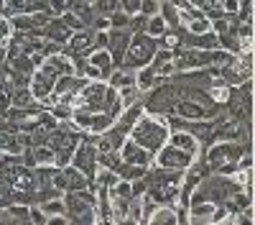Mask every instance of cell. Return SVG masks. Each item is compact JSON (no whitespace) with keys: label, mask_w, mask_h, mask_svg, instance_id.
Returning <instances> with one entry per match:
<instances>
[{"label":"cell","mask_w":255,"mask_h":225,"mask_svg":"<svg viewBox=\"0 0 255 225\" xmlns=\"http://www.w3.org/2000/svg\"><path fill=\"white\" fill-rule=\"evenodd\" d=\"M10 82L8 79H3V82H0V115H3L8 108H10Z\"/></svg>","instance_id":"cell-27"},{"label":"cell","mask_w":255,"mask_h":225,"mask_svg":"<svg viewBox=\"0 0 255 225\" xmlns=\"http://www.w3.org/2000/svg\"><path fill=\"white\" fill-rule=\"evenodd\" d=\"M92 8H95V13H97V15L110 18L115 10H120V0H95Z\"/></svg>","instance_id":"cell-24"},{"label":"cell","mask_w":255,"mask_h":225,"mask_svg":"<svg viewBox=\"0 0 255 225\" xmlns=\"http://www.w3.org/2000/svg\"><path fill=\"white\" fill-rule=\"evenodd\" d=\"M118 95H120L123 108H128V105H133V102H140V100H143V92H140L135 85H125V87H120Z\"/></svg>","instance_id":"cell-22"},{"label":"cell","mask_w":255,"mask_h":225,"mask_svg":"<svg viewBox=\"0 0 255 225\" xmlns=\"http://www.w3.org/2000/svg\"><path fill=\"white\" fill-rule=\"evenodd\" d=\"M168 133H171V128H168V123H166V115L143 113L133 123V128H130V133H128V138H133L135 143H140L143 149L156 154L163 143L168 141Z\"/></svg>","instance_id":"cell-1"},{"label":"cell","mask_w":255,"mask_h":225,"mask_svg":"<svg viewBox=\"0 0 255 225\" xmlns=\"http://www.w3.org/2000/svg\"><path fill=\"white\" fill-rule=\"evenodd\" d=\"M158 51V38L148 36L145 31H135L130 36V44L125 49V56L120 61V67L128 72H135L140 67H148L153 61V54Z\"/></svg>","instance_id":"cell-3"},{"label":"cell","mask_w":255,"mask_h":225,"mask_svg":"<svg viewBox=\"0 0 255 225\" xmlns=\"http://www.w3.org/2000/svg\"><path fill=\"white\" fill-rule=\"evenodd\" d=\"M225 218H227L225 205H217V202H191L189 205V223L212 225V223H222Z\"/></svg>","instance_id":"cell-7"},{"label":"cell","mask_w":255,"mask_h":225,"mask_svg":"<svg viewBox=\"0 0 255 225\" xmlns=\"http://www.w3.org/2000/svg\"><path fill=\"white\" fill-rule=\"evenodd\" d=\"M33 159H36V167H49L54 164V149L41 143V146H33Z\"/></svg>","instance_id":"cell-23"},{"label":"cell","mask_w":255,"mask_h":225,"mask_svg":"<svg viewBox=\"0 0 255 225\" xmlns=\"http://www.w3.org/2000/svg\"><path fill=\"white\" fill-rule=\"evenodd\" d=\"M28 223L33 225H46V213L38 205H28Z\"/></svg>","instance_id":"cell-29"},{"label":"cell","mask_w":255,"mask_h":225,"mask_svg":"<svg viewBox=\"0 0 255 225\" xmlns=\"http://www.w3.org/2000/svg\"><path fill=\"white\" fill-rule=\"evenodd\" d=\"M191 161H194V154L181 151V149L171 146L168 141L153 154V164H156V167H166V169H181L184 172Z\"/></svg>","instance_id":"cell-6"},{"label":"cell","mask_w":255,"mask_h":225,"mask_svg":"<svg viewBox=\"0 0 255 225\" xmlns=\"http://www.w3.org/2000/svg\"><path fill=\"white\" fill-rule=\"evenodd\" d=\"M46 225H69V220H67V215H49Z\"/></svg>","instance_id":"cell-33"},{"label":"cell","mask_w":255,"mask_h":225,"mask_svg":"<svg viewBox=\"0 0 255 225\" xmlns=\"http://www.w3.org/2000/svg\"><path fill=\"white\" fill-rule=\"evenodd\" d=\"M92 38H95V28L84 26L79 31H72L69 41L61 46V54H67L69 59L72 56H87L92 51Z\"/></svg>","instance_id":"cell-8"},{"label":"cell","mask_w":255,"mask_h":225,"mask_svg":"<svg viewBox=\"0 0 255 225\" xmlns=\"http://www.w3.org/2000/svg\"><path fill=\"white\" fill-rule=\"evenodd\" d=\"M36 102L38 100H33L28 87H13L10 90V105L13 108H31V105H36Z\"/></svg>","instance_id":"cell-20"},{"label":"cell","mask_w":255,"mask_h":225,"mask_svg":"<svg viewBox=\"0 0 255 225\" xmlns=\"http://www.w3.org/2000/svg\"><path fill=\"white\" fill-rule=\"evenodd\" d=\"M148 223L151 225H176V208L174 205H156Z\"/></svg>","instance_id":"cell-15"},{"label":"cell","mask_w":255,"mask_h":225,"mask_svg":"<svg viewBox=\"0 0 255 225\" xmlns=\"http://www.w3.org/2000/svg\"><path fill=\"white\" fill-rule=\"evenodd\" d=\"M176 100H179L176 85L168 82V79H163V82H158L156 87H151L143 95V110L151 113V115H168L174 110Z\"/></svg>","instance_id":"cell-4"},{"label":"cell","mask_w":255,"mask_h":225,"mask_svg":"<svg viewBox=\"0 0 255 225\" xmlns=\"http://www.w3.org/2000/svg\"><path fill=\"white\" fill-rule=\"evenodd\" d=\"M72 167H77L84 177L92 182V177H95V172H97V146H95L92 136H84V133H82L77 149H74V154H72Z\"/></svg>","instance_id":"cell-5"},{"label":"cell","mask_w":255,"mask_h":225,"mask_svg":"<svg viewBox=\"0 0 255 225\" xmlns=\"http://www.w3.org/2000/svg\"><path fill=\"white\" fill-rule=\"evenodd\" d=\"M87 61H90L92 67L102 69V74H105V82H108L110 72L115 69V64H113V56H110V51H108V49H92V51L87 54Z\"/></svg>","instance_id":"cell-14"},{"label":"cell","mask_w":255,"mask_h":225,"mask_svg":"<svg viewBox=\"0 0 255 225\" xmlns=\"http://www.w3.org/2000/svg\"><path fill=\"white\" fill-rule=\"evenodd\" d=\"M168 143H171V146H176V149H181V151H189V154H199V141L191 136L189 131H171L168 133Z\"/></svg>","instance_id":"cell-13"},{"label":"cell","mask_w":255,"mask_h":225,"mask_svg":"<svg viewBox=\"0 0 255 225\" xmlns=\"http://www.w3.org/2000/svg\"><path fill=\"white\" fill-rule=\"evenodd\" d=\"M67 10V0H46V13L49 15H61Z\"/></svg>","instance_id":"cell-31"},{"label":"cell","mask_w":255,"mask_h":225,"mask_svg":"<svg viewBox=\"0 0 255 225\" xmlns=\"http://www.w3.org/2000/svg\"><path fill=\"white\" fill-rule=\"evenodd\" d=\"M108 20H110V28H128V23H130V15L123 13V10H115Z\"/></svg>","instance_id":"cell-28"},{"label":"cell","mask_w":255,"mask_h":225,"mask_svg":"<svg viewBox=\"0 0 255 225\" xmlns=\"http://www.w3.org/2000/svg\"><path fill=\"white\" fill-rule=\"evenodd\" d=\"M145 167H135V164H128V161H123L120 159V164L115 167V174H118V179H125V182H135V179H143L145 177Z\"/></svg>","instance_id":"cell-18"},{"label":"cell","mask_w":255,"mask_h":225,"mask_svg":"<svg viewBox=\"0 0 255 225\" xmlns=\"http://www.w3.org/2000/svg\"><path fill=\"white\" fill-rule=\"evenodd\" d=\"M245 154V146L240 141H212L207 146L204 161L212 172L217 174H232L238 169V161Z\"/></svg>","instance_id":"cell-2"},{"label":"cell","mask_w":255,"mask_h":225,"mask_svg":"<svg viewBox=\"0 0 255 225\" xmlns=\"http://www.w3.org/2000/svg\"><path fill=\"white\" fill-rule=\"evenodd\" d=\"M59 18H61L64 23H67V26L72 28V31H79V28H84V23H82V20H79V18H77V15L72 13V10H64V13H61Z\"/></svg>","instance_id":"cell-30"},{"label":"cell","mask_w":255,"mask_h":225,"mask_svg":"<svg viewBox=\"0 0 255 225\" xmlns=\"http://www.w3.org/2000/svg\"><path fill=\"white\" fill-rule=\"evenodd\" d=\"M10 36H13V26H10V18L0 13V46H8Z\"/></svg>","instance_id":"cell-26"},{"label":"cell","mask_w":255,"mask_h":225,"mask_svg":"<svg viewBox=\"0 0 255 225\" xmlns=\"http://www.w3.org/2000/svg\"><path fill=\"white\" fill-rule=\"evenodd\" d=\"M118 154H120L123 161L135 164V167H145V169H148V167H153V154L148 151V149H143L140 143H135L133 138H125Z\"/></svg>","instance_id":"cell-9"},{"label":"cell","mask_w":255,"mask_h":225,"mask_svg":"<svg viewBox=\"0 0 255 225\" xmlns=\"http://www.w3.org/2000/svg\"><path fill=\"white\" fill-rule=\"evenodd\" d=\"M125 138H128V131H125L123 126H118V123H113L108 131L92 136L97 151H120V146H123Z\"/></svg>","instance_id":"cell-11"},{"label":"cell","mask_w":255,"mask_h":225,"mask_svg":"<svg viewBox=\"0 0 255 225\" xmlns=\"http://www.w3.org/2000/svg\"><path fill=\"white\" fill-rule=\"evenodd\" d=\"M140 13L143 15H156L158 13V0H140Z\"/></svg>","instance_id":"cell-32"},{"label":"cell","mask_w":255,"mask_h":225,"mask_svg":"<svg viewBox=\"0 0 255 225\" xmlns=\"http://www.w3.org/2000/svg\"><path fill=\"white\" fill-rule=\"evenodd\" d=\"M143 113H145V110H143V100H140V102H133V105L123 108V113L118 115V120H115V123H118V126H123V128H125L128 133H130L133 123H135V120H138V118H140Z\"/></svg>","instance_id":"cell-17"},{"label":"cell","mask_w":255,"mask_h":225,"mask_svg":"<svg viewBox=\"0 0 255 225\" xmlns=\"http://www.w3.org/2000/svg\"><path fill=\"white\" fill-rule=\"evenodd\" d=\"M38 208L49 215H64V200L61 197H51V200H44V202H38Z\"/></svg>","instance_id":"cell-25"},{"label":"cell","mask_w":255,"mask_h":225,"mask_svg":"<svg viewBox=\"0 0 255 225\" xmlns=\"http://www.w3.org/2000/svg\"><path fill=\"white\" fill-rule=\"evenodd\" d=\"M158 74H156V69L151 67V64H148V67H140V69H135V87L145 95L148 90H151V87H156L158 85Z\"/></svg>","instance_id":"cell-16"},{"label":"cell","mask_w":255,"mask_h":225,"mask_svg":"<svg viewBox=\"0 0 255 225\" xmlns=\"http://www.w3.org/2000/svg\"><path fill=\"white\" fill-rule=\"evenodd\" d=\"M207 5H222V0H207Z\"/></svg>","instance_id":"cell-34"},{"label":"cell","mask_w":255,"mask_h":225,"mask_svg":"<svg viewBox=\"0 0 255 225\" xmlns=\"http://www.w3.org/2000/svg\"><path fill=\"white\" fill-rule=\"evenodd\" d=\"M130 36H133L130 28H108V44H105V49L110 51L115 67H120V61L125 56V49H128V44H130Z\"/></svg>","instance_id":"cell-10"},{"label":"cell","mask_w":255,"mask_h":225,"mask_svg":"<svg viewBox=\"0 0 255 225\" xmlns=\"http://www.w3.org/2000/svg\"><path fill=\"white\" fill-rule=\"evenodd\" d=\"M41 31H44V38H49V41H54V44H67V41H69V36H72V28L67 26V23H64V20L59 18V15H51L49 18V23L44 26V28H41Z\"/></svg>","instance_id":"cell-12"},{"label":"cell","mask_w":255,"mask_h":225,"mask_svg":"<svg viewBox=\"0 0 255 225\" xmlns=\"http://www.w3.org/2000/svg\"><path fill=\"white\" fill-rule=\"evenodd\" d=\"M158 15L166 20V26H168V28L181 26V23H179V5L168 3V0H158Z\"/></svg>","instance_id":"cell-19"},{"label":"cell","mask_w":255,"mask_h":225,"mask_svg":"<svg viewBox=\"0 0 255 225\" xmlns=\"http://www.w3.org/2000/svg\"><path fill=\"white\" fill-rule=\"evenodd\" d=\"M166 31H168V26H166V20H163L158 13H156V15H148V23H145V33H148V36L161 38Z\"/></svg>","instance_id":"cell-21"}]
</instances>
